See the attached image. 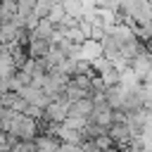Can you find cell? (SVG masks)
Returning a JSON list of instances; mask_svg holds the SVG:
<instances>
[{"instance_id": "1", "label": "cell", "mask_w": 152, "mask_h": 152, "mask_svg": "<svg viewBox=\"0 0 152 152\" xmlns=\"http://www.w3.org/2000/svg\"><path fill=\"white\" fill-rule=\"evenodd\" d=\"M26 48H28V57H31V59H45V57L50 55V50H52V43L45 40V38L33 36V33H28Z\"/></svg>"}, {"instance_id": "2", "label": "cell", "mask_w": 152, "mask_h": 152, "mask_svg": "<svg viewBox=\"0 0 152 152\" xmlns=\"http://www.w3.org/2000/svg\"><path fill=\"white\" fill-rule=\"evenodd\" d=\"M97 57H102V43L100 40H93V38H86L81 45H78V59L81 62H95Z\"/></svg>"}, {"instance_id": "3", "label": "cell", "mask_w": 152, "mask_h": 152, "mask_svg": "<svg viewBox=\"0 0 152 152\" xmlns=\"http://www.w3.org/2000/svg\"><path fill=\"white\" fill-rule=\"evenodd\" d=\"M131 69H133V74L142 81L147 74H150V69H152V52H147V50H142L138 57H133L131 59V64H128Z\"/></svg>"}, {"instance_id": "4", "label": "cell", "mask_w": 152, "mask_h": 152, "mask_svg": "<svg viewBox=\"0 0 152 152\" xmlns=\"http://www.w3.org/2000/svg\"><path fill=\"white\" fill-rule=\"evenodd\" d=\"M57 147H59V140L52 133H40L33 140V152H57Z\"/></svg>"}, {"instance_id": "5", "label": "cell", "mask_w": 152, "mask_h": 152, "mask_svg": "<svg viewBox=\"0 0 152 152\" xmlns=\"http://www.w3.org/2000/svg\"><path fill=\"white\" fill-rule=\"evenodd\" d=\"M93 114V100L90 97H83L78 102H71L69 104V114L66 116H78V119H88Z\"/></svg>"}, {"instance_id": "6", "label": "cell", "mask_w": 152, "mask_h": 152, "mask_svg": "<svg viewBox=\"0 0 152 152\" xmlns=\"http://www.w3.org/2000/svg\"><path fill=\"white\" fill-rule=\"evenodd\" d=\"M55 2L57 0H33V17L36 19H48V14H50Z\"/></svg>"}, {"instance_id": "7", "label": "cell", "mask_w": 152, "mask_h": 152, "mask_svg": "<svg viewBox=\"0 0 152 152\" xmlns=\"http://www.w3.org/2000/svg\"><path fill=\"white\" fill-rule=\"evenodd\" d=\"M17 14V0H0V21H12Z\"/></svg>"}, {"instance_id": "8", "label": "cell", "mask_w": 152, "mask_h": 152, "mask_svg": "<svg viewBox=\"0 0 152 152\" xmlns=\"http://www.w3.org/2000/svg\"><path fill=\"white\" fill-rule=\"evenodd\" d=\"M62 7H64V14H66V17H74V19H81V17H83V5H81V0H66V2H62Z\"/></svg>"}, {"instance_id": "9", "label": "cell", "mask_w": 152, "mask_h": 152, "mask_svg": "<svg viewBox=\"0 0 152 152\" xmlns=\"http://www.w3.org/2000/svg\"><path fill=\"white\" fill-rule=\"evenodd\" d=\"M62 17H64V7H62V2H55V5H52V10H50V14H48V19L57 26V24L62 21Z\"/></svg>"}, {"instance_id": "10", "label": "cell", "mask_w": 152, "mask_h": 152, "mask_svg": "<svg viewBox=\"0 0 152 152\" xmlns=\"http://www.w3.org/2000/svg\"><path fill=\"white\" fill-rule=\"evenodd\" d=\"M100 10H109V12H119V0H100Z\"/></svg>"}, {"instance_id": "11", "label": "cell", "mask_w": 152, "mask_h": 152, "mask_svg": "<svg viewBox=\"0 0 152 152\" xmlns=\"http://www.w3.org/2000/svg\"><path fill=\"white\" fill-rule=\"evenodd\" d=\"M57 152H81V147L78 145H71V142H59Z\"/></svg>"}, {"instance_id": "12", "label": "cell", "mask_w": 152, "mask_h": 152, "mask_svg": "<svg viewBox=\"0 0 152 152\" xmlns=\"http://www.w3.org/2000/svg\"><path fill=\"white\" fill-rule=\"evenodd\" d=\"M83 10H97L100 7V0H81Z\"/></svg>"}, {"instance_id": "13", "label": "cell", "mask_w": 152, "mask_h": 152, "mask_svg": "<svg viewBox=\"0 0 152 152\" xmlns=\"http://www.w3.org/2000/svg\"><path fill=\"white\" fill-rule=\"evenodd\" d=\"M2 114H5V107H2V104H0V119H2Z\"/></svg>"}]
</instances>
